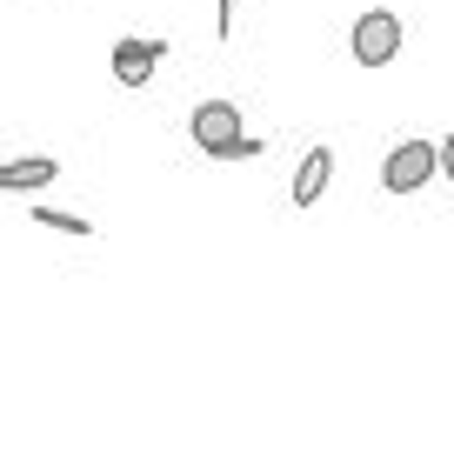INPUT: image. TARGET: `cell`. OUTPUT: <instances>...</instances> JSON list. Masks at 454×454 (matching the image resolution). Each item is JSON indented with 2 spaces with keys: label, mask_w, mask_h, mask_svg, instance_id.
<instances>
[{
  "label": "cell",
  "mask_w": 454,
  "mask_h": 454,
  "mask_svg": "<svg viewBox=\"0 0 454 454\" xmlns=\"http://www.w3.org/2000/svg\"><path fill=\"white\" fill-rule=\"evenodd\" d=\"M187 134H194V147L207 160H254L261 154V134L241 128V107H234V100H200V107L187 114Z\"/></svg>",
  "instance_id": "obj_1"
},
{
  "label": "cell",
  "mask_w": 454,
  "mask_h": 454,
  "mask_svg": "<svg viewBox=\"0 0 454 454\" xmlns=\"http://www.w3.org/2000/svg\"><path fill=\"white\" fill-rule=\"evenodd\" d=\"M434 168H441V147L434 141H395L387 147V160H381V187L387 194H421L427 181H434Z\"/></svg>",
  "instance_id": "obj_2"
},
{
  "label": "cell",
  "mask_w": 454,
  "mask_h": 454,
  "mask_svg": "<svg viewBox=\"0 0 454 454\" xmlns=\"http://www.w3.org/2000/svg\"><path fill=\"white\" fill-rule=\"evenodd\" d=\"M401 41H408V27H401V14H387V7H368V14L355 20V34H348L355 67H387V60L401 54Z\"/></svg>",
  "instance_id": "obj_3"
},
{
  "label": "cell",
  "mask_w": 454,
  "mask_h": 454,
  "mask_svg": "<svg viewBox=\"0 0 454 454\" xmlns=\"http://www.w3.org/2000/svg\"><path fill=\"white\" fill-rule=\"evenodd\" d=\"M160 54H168V41H114V81L121 87H147L154 81V67H160Z\"/></svg>",
  "instance_id": "obj_4"
},
{
  "label": "cell",
  "mask_w": 454,
  "mask_h": 454,
  "mask_svg": "<svg viewBox=\"0 0 454 454\" xmlns=\"http://www.w3.org/2000/svg\"><path fill=\"white\" fill-rule=\"evenodd\" d=\"M327 181H334V147H308V154H301V168H294V187H287V194H294V207H314V200L327 194Z\"/></svg>",
  "instance_id": "obj_5"
},
{
  "label": "cell",
  "mask_w": 454,
  "mask_h": 454,
  "mask_svg": "<svg viewBox=\"0 0 454 454\" xmlns=\"http://www.w3.org/2000/svg\"><path fill=\"white\" fill-rule=\"evenodd\" d=\"M60 174V160L54 154H34V160H7V168H0V187H7V194H34V187H47Z\"/></svg>",
  "instance_id": "obj_6"
},
{
  "label": "cell",
  "mask_w": 454,
  "mask_h": 454,
  "mask_svg": "<svg viewBox=\"0 0 454 454\" xmlns=\"http://www.w3.org/2000/svg\"><path fill=\"white\" fill-rule=\"evenodd\" d=\"M27 214H34L41 227H54V234H81V241L94 234V221H87V214H60V207H27Z\"/></svg>",
  "instance_id": "obj_7"
},
{
  "label": "cell",
  "mask_w": 454,
  "mask_h": 454,
  "mask_svg": "<svg viewBox=\"0 0 454 454\" xmlns=\"http://www.w3.org/2000/svg\"><path fill=\"white\" fill-rule=\"evenodd\" d=\"M214 34H221V41L234 34V0H221V14H214Z\"/></svg>",
  "instance_id": "obj_8"
},
{
  "label": "cell",
  "mask_w": 454,
  "mask_h": 454,
  "mask_svg": "<svg viewBox=\"0 0 454 454\" xmlns=\"http://www.w3.org/2000/svg\"><path fill=\"white\" fill-rule=\"evenodd\" d=\"M441 174H448V181H454V134H448V141H441Z\"/></svg>",
  "instance_id": "obj_9"
}]
</instances>
